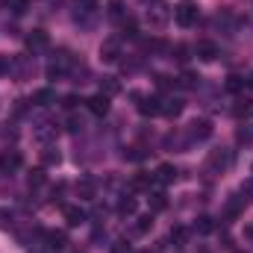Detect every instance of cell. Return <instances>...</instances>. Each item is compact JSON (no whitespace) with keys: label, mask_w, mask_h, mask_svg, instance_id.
<instances>
[{"label":"cell","mask_w":253,"mask_h":253,"mask_svg":"<svg viewBox=\"0 0 253 253\" xmlns=\"http://www.w3.org/2000/svg\"><path fill=\"white\" fill-rule=\"evenodd\" d=\"M153 180H159V183H174V180H177V168H174V165H159Z\"/></svg>","instance_id":"obj_12"},{"label":"cell","mask_w":253,"mask_h":253,"mask_svg":"<svg viewBox=\"0 0 253 253\" xmlns=\"http://www.w3.org/2000/svg\"><path fill=\"white\" fill-rule=\"evenodd\" d=\"M83 118H80V115H71V118H68V129H71V132H80V129H83Z\"/></svg>","instance_id":"obj_34"},{"label":"cell","mask_w":253,"mask_h":253,"mask_svg":"<svg viewBox=\"0 0 253 253\" xmlns=\"http://www.w3.org/2000/svg\"><path fill=\"white\" fill-rule=\"evenodd\" d=\"M77 194H80L83 200H91V197H94V183H91V180H80V183H77Z\"/></svg>","instance_id":"obj_21"},{"label":"cell","mask_w":253,"mask_h":253,"mask_svg":"<svg viewBox=\"0 0 253 253\" xmlns=\"http://www.w3.org/2000/svg\"><path fill=\"white\" fill-rule=\"evenodd\" d=\"M168 18H171L168 3H165V0H153L150 9H147V24H150L153 30H162V27L168 24Z\"/></svg>","instance_id":"obj_1"},{"label":"cell","mask_w":253,"mask_h":253,"mask_svg":"<svg viewBox=\"0 0 253 253\" xmlns=\"http://www.w3.org/2000/svg\"><path fill=\"white\" fill-rule=\"evenodd\" d=\"M194 53H197V59H203V62H212V59H218V47H215L212 42H197Z\"/></svg>","instance_id":"obj_9"},{"label":"cell","mask_w":253,"mask_h":253,"mask_svg":"<svg viewBox=\"0 0 253 253\" xmlns=\"http://www.w3.org/2000/svg\"><path fill=\"white\" fill-rule=\"evenodd\" d=\"M118 212H121V215H135V200H132V197H121Z\"/></svg>","instance_id":"obj_29"},{"label":"cell","mask_w":253,"mask_h":253,"mask_svg":"<svg viewBox=\"0 0 253 253\" xmlns=\"http://www.w3.org/2000/svg\"><path fill=\"white\" fill-rule=\"evenodd\" d=\"M191 129H189V138H194V141H206L209 135H212V124L206 121V118H200V121H191Z\"/></svg>","instance_id":"obj_4"},{"label":"cell","mask_w":253,"mask_h":253,"mask_svg":"<svg viewBox=\"0 0 253 253\" xmlns=\"http://www.w3.org/2000/svg\"><path fill=\"white\" fill-rule=\"evenodd\" d=\"M118 56H121V44H118L115 39H106V42L100 44V59H103V62H118Z\"/></svg>","instance_id":"obj_7"},{"label":"cell","mask_w":253,"mask_h":253,"mask_svg":"<svg viewBox=\"0 0 253 253\" xmlns=\"http://www.w3.org/2000/svg\"><path fill=\"white\" fill-rule=\"evenodd\" d=\"M112 253H132V248H129L126 242H118V245L112 248Z\"/></svg>","instance_id":"obj_36"},{"label":"cell","mask_w":253,"mask_h":253,"mask_svg":"<svg viewBox=\"0 0 253 253\" xmlns=\"http://www.w3.org/2000/svg\"><path fill=\"white\" fill-rule=\"evenodd\" d=\"M6 3H9V6H12V12H18V15L27 9V0H6Z\"/></svg>","instance_id":"obj_35"},{"label":"cell","mask_w":253,"mask_h":253,"mask_svg":"<svg viewBox=\"0 0 253 253\" xmlns=\"http://www.w3.org/2000/svg\"><path fill=\"white\" fill-rule=\"evenodd\" d=\"M106 9H109L112 18H121V12H124V0H106Z\"/></svg>","instance_id":"obj_30"},{"label":"cell","mask_w":253,"mask_h":253,"mask_svg":"<svg viewBox=\"0 0 253 253\" xmlns=\"http://www.w3.org/2000/svg\"><path fill=\"white\" fill-rule=\"evenodd\" d=\"M65 221H68L71 227H80V224L85 221V212H83L80 206H65Z\"/></svg>","instance_id":"obj_10"},{"label":"cell","mask_w":253,"mask_h":253,"mask_svg":"<svg viewBox=\"0 0 253 253\" xmlns=\"http://www.w3.org/2000/svg\"><path fill=\"white\" fill-rule=\"evenodd\" d=\"M239 141H253V129H239Z\"/></svg>","instance_id":"obj_40"},{"label":"cell","mask_w":253,"mask_h":253,"mask_svg":"<svg viewBox=\"0 0 253 253\" xmlns=\"http://www.w3.org/2000/svg\"><path fill=\"white\" fill-rule=\"evenodd\" d=\"M85 106H88V112H91V115L103 118V115L109 112V97H106V94H94V97H88V100H85Z\"/></svg>","instance_id":"obj_5"},{"label":"cell","mask_w":253,"mask_h":253,"mask_svg":"<svg viewBox=\"0 0 253 253\" xmlns=\"http://www.w3.org/2000/svg\"><path fill=\"white\" fill-rule=\"evenodd\" d=\"M27 183H30V189H42L44 186V171H33Z\"/></svg>","instance_id":"obj_31"},{"label":"cell","mask_w":253,"mask_h":253,"mask_svg":"<svg viewBox=\"0 0 253 253\" xmlns=\"http://www.w3.org/2000/svg\"><path fill=\"white\" fill-rule=\"evenodd\" d=\"M248 83H251V88H253V74H251V80H248Z\"/></svg>","instance_id":"obj_41"},{"label":"cell","mask_w":253,"mask_h":253,"mask_svg":"<svg viewBox=\"0 0 253 253\" xmlns=\"http://www.w3.org/2000/svg\"><path fill=\"white\" fill-rule=\"evenodd\" d=\"M162 112H165L168 118H177V115L183 112V100H180V97H171V100H162Z\"/></svg>","instance_id":"obj_11"},{"label":"cell","mask_w":253,"mask_h":253,"mask_svg":"<svg viewBox=\"0 0 253 253\" xmlns=\"http://www.w3.org/2000/svg\"><path fill=\"white\" fill-rule=\"evenodd\" d=\"M165 206H168V197H165V191H153V194H150V209H153V212H162Z\"/></svg>","instance_id":"obj_20"},{"label":"cell","mask_w":253,"mask_h":253,"mask_svg":"<svg viewBox=\"0 0 253 253\" xmlns=\"http://www.w3.org/2000/svg\"><path fill=\"white\" fill-rule=\"evenodd\" d=\"M171 59H177L180 65H186L191 59V50L186 44H177V47H171Z\"/></svg>","instance_id":"obj_19"},{"label":"cell","mask_w":253,"mask_h":253,"mask_svg":"<svg viewBox=\"0 0 253 253\" xmlns=\"http://www.w3.org/2000/svg\"><path fill=\"white\" fill-rule=\"evenodd\" d=\"M33 103H39V106H47V103H53V91H50V88H42V91H36Z\"/></svg>","instance_id":"obj_27"},{"label":"cell","mask_w":253,"mask_h":253,"mask_svg":"<svg viewBox=\"0 0 253 253\" xmlns=\"http://www.w3.org/2000/svg\"><path fill=\"white\" fill-rule=\"evenodd\" d=\"M9 224H12V215H9V212H6V209H3V212H0V227H3V230H6V227H9Z\"/></svg>","instance_id":"obj_39"},{"label":"cell","mask_w":253,"mask_h":253,"mask_svg":"<svg viewBox=\"0 0 253 253\" xmlns=\"http://www.w3.org/2000/svg\"><path fill=\"white\" fill-rule=\"evenodd\" d=\"M174 21H177L180 27H191V24H197V6H194L191 0H183V3L174 9Z\"/></svg>","instance_id":"obj_2"},{"label":"cell","mask_w":253,"mask_h":253,"mask_svg":"<svg viewBox=\"0 0 253 253\" xmlns=\"http://www.w3.org/2000/svg\"><path fill=\"white\" fill-rule=\"evenodd\" d=\"M118 88H121V85H118L115 77H103V80H100V94L112 97V94H118Z\"/></svg>","instance_id":"obj_17"},{"label":"cell","mask_w":253,"mask_h":253,"mask_svg":"<svg viewBox=\"0 0 253 253\" xmlns=\"http://www.w3.org/2000/svg\"><path fill=\"white\" fill-rule=\"evenodd\" d=\"M59 159H62V156H59L56 147H44V153H42V162H44V165H59Z\"/></svg>","instance_id":"obj_25"},{"label":"cell","mask_w":253,"mask_h":253,"mask_svg":"<svg viewBox=\"0 0 253 253\" xmlns=\"http://www.w3.org/2000/svg\"><path fill=\"white\" fill-rule=\"evenodd\" d=\"M18 165H21V153L12 150V153H3V156H0V168H3V171H15Z\"/></svg>","instance_id":"obj_13"},{"label":"cell","mask_w":253,"mask_h":253,"mask_svg":"<svg viewBox=\"0 0 253 253\" xmlns=\"http://www.w3.org/2000/svg\"><path fill=\"white\" fill-rule=\"evenodd\" d=\"M212 227H215V224H212V218H206V215H203V218H197V224H194V230H197V233H212Z\"/></svg>","instance_id":"obj_32"},{"label":"cell","mask_w":253,"mask_h":253,"mask_svg":"<svg viewBox=\"0 0 253 253\" xmlns=\"http://www.w3.org/2000/svg\"><path fill=\"white\" fill-rule=\"evenodd\" d=\"M233 162V153L230 150H215V153H209V159H206V168L212 171V168H227Z\"/></svg>","instance_id":"obj_8"},{"label":"cell","mask_w":253,"mask_h":253,"mask_svg":"<svg viewBox=\"0 0 253 253\" xmlns=\"http://www.w3.org/2000/svg\"><path fill=\"white\" fill-rule=\"evenodd\" d=\"M150 183H153V174L138 171V174L132 177V189H150Z\"/></svg>","instance_id":"obj_22"},{"label":"cell","mask_w":253,"mask_h":253,"mask_svg":"<svg viewBox=\"0 0 253 253\" xmlns=\"http://www.w3.org/2000/svg\"><path fill=\"white\" fill-rule=\"evenodd\" d=\"M121 33L129 36V39H135V36H138V30H135V18H132V15L121 18Z\"/></svg>","instance_id":"obj_23"},{"label":"cell","mask_w":253,"mask_h":253,"mask_svg":"<svg viewBox=\"0 0 253 253\" xmlns=\"http://www.w3.org/2000/svg\"><path fill=\"white\" fill-rule=\"evenodd\" d=\"M36 135H39L42 141H47L50 135H56V126H53V121H47V118H42V121H39V129H36Z\"/></svg>","instance_id":"obj_15"},{"label":"cell","mask_w":253,"mask_h":253,"mask_svg":"<svg viewBox=\"0 0 253 253\" xmlns=\"http://www.w3.org/2000/svg\"><path fill=\"white\" fill-rule=\"evenodd\" d=\"M50 44V39H47V33L44 30H33L30 36H27V47L33 50V53H39V50H44Z\"/></svg>","instance_id":"obj_6"},{"label":"cell","mask_w":253,"mask_h":253,"mask_svg":"<svg viewBox=\"0 0 253 253\" xmlns=\"http://www.w3.org/2000/svg\"><path fill=\"white\" fill-rule=\"evenodd\" d=\"M242 88H245V77L230 74V77H227V91H242Z\"/></svg>","instance_id":"obj_26"},{"label":"cell","mask_w":253,"mask_h":253,"mask_svg":"<svg viewBox=\"0 0 253 253\" xmlns=\"http://www.w3.org/2000/svg\"><path fill=\"white\" fill-rule=\"evenodd\" d=\"M197 80H200L197 74H191V71H183V74H180V80H177V85H180V88H194V85H197Z\"/></svg>","instance_id":"obj_24"},{"label":"cell","mask_w":253,"mask_h":253,"mask_svg":"<svg viewBox=\"0 0 253 253\" xmlns=\"http://www.w3.org/2000/svg\"><path fill=\"white\" fill-rule=\"evenodd\" d=\"M253 112V100L251 97H239V100H236V106H233V115H236V118H242V115H251Z\"/></svg>","instance_id":"obj_14"},{"label":"cell","mask_w":253,"mask_h":253,"mask_svg":"<svg viewBox=\"0 0 253 253\" xmlns=\"http://www.w3.org/2000/svg\"><path fill=\"white\" fill-rule=\"evenodd\" d=\"M44 239H47V248L50 251H62L65 245H68V236L65 233H47Z\"/></svg>","instance_id":"obj_16"},{"label":"cell","mask_w":253,"mask_h":253,"mask_svg":"<svg viewBox=\"0 0 253 253\" xmlns=\"http://www.w3.org/2000/svg\"><path fill=\"white\" fill-rule=\"evenodd\" d=\"M156 85H159V88H168V85H171V80H168L165 74H156Z\"/></svg>","instance_id":"obj_37"},{"label":"cell","mask_w":253,"mask_h":253,"mask_svg":"<svg viewBox=\"0 0 253 253\" xmlns=\"http://www.w3.org/2000/svg\"><path fill=\"white\" fill-rule=\"evenodd\" d=\"M77 103H80V97H77V94H68V97H65V109H74Z\"/></svg>","instance_id":"obj_38"},{"label":"cell","mask_w":253,"mask_h":253,"mask_svg":"<svg viewBox=\"0 0 253 253\" xmlns=\"http://www.w3.org/2000/svg\"><path fill=\"white\" fill-rule=\"evenodd\" d=\"M138 100V112L141 115H159L162 112V100L159 97H141V94H132Z\"/></svg>","instance_id":"obj_3"},{"label":"cell","mask_w":253,"mask_h":253,"mask_svg":"<svg viewBox=\"0 0 253 253\" xmlns=\"http://www.w3.org/2000/svg\"><path fill=\"white\" fill-rule=\"evenodd\" d=\"M171 239H174V245H177V248H183V245H186V239H189V230H186V227H174V230H171Z\"/></svg>","instance_id":"obj_28"},{"label":"cell","mask_w":253,"mask_h":253,"mask_svg":"<svg viewBox=\"0 0 253 253\" xmlns=\"http://www.w3.org/2000/svg\"><path fill=\"white\" fill-rule=\"evenodd\" d=\"M162 47H165L162 39H147V42H144V50H147V53H156V50H162Z\"/></svg>","instance_id":"obj_33"},{"label":"cell","mask_w":253,"mask_h":253,"mask_svg":"<svg viewBox=\"0 0 253 253\" xmlns=\"http://www.w3.org/2000/svg\"><path fill=\"white\" fill-rule=\"evenodd\" d=\"M150 227H153V218H150V215H141V218H135L132 233H135V236H144V233H150Z\"/></svg>","instance_id":"obj_18"},{"label":"cell","mask_w":253,"mask_h":253,"mask_svg":"<svg viewBox=\"0 0 253 253\" xmlns=\"http://www.w3.org/2000/svg\"><path fill=\"white\" fill-rule=\"evenodd\" d=\"M0 171H3V168H0Z\"/></svg>","instance_id":"obj_42"}]
</instances>
